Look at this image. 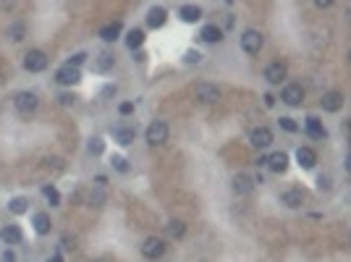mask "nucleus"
<instances>
[{"mask_svg":"<svg viewBox=\"0 0 351 262\" xmlns=\"http://www.w3.org/2000/svg\"><path fill=\"white\" fill-rule=\"evenodd\" d=\"M194 95H196V100L205 102V105H212V102L221 100V90H217L215 84H210V81H200V84H196Z\"/></svg>","mask_w":351,"mask_h":262,"instance_id":"f257e3e1","label":"nucleus"},{"mask_svg":"<svg viewBox=\"0 0 351 262\" xmlns=\"http://www.w3.org/2000/svg\"><path fill=\"white\" fill-rule=\"evenodd\" d=\"M147 142L152 144V147H160V144H165L168 142V126L163 123V121H155V123H149V128H147Z\"/></svg>","mask_w":351,"mask_h":262,"instance_id":"f03ea898","label":"nucleus"},{"mask_svg":"<svg viewBox=\"0 0 351 262\" xmlns=\"http://www.w3.org/2000/svg\"><path fill=\"white\" fill-rule=\"evenodd\" d=\"M24 69L32 71V74L45 71V69H48V55L42 53V50H29V53L24 55Z\"/></svg>","mask_w":351,"mask_h":262,"instance_id":"7ed1b4c3","label":"nucleus"},{"mask_svg":"<svg viewBox=\"0 0 351 262\" xmlns=\"http://www.w3.org/2000/svg\"><path fill=\"white\" fill-rule=\"evenodd\" d=\"M55 81L63 84V86H71V84H79L81 81V74H79V66H71V63H65L63 69H58L55 74Z\"/></svg>","mask_w":351,"mask_h":262,"instance_id":"20e7f679","label":"nucleus"},{"mask_svg":"<svg viewBox=\"0 0 351 262\" xmlns=\"http://www.w3.org/2000/svg\"><path fill=\"white\" fill-rule=\"evenodd\" d=\"M241 48H244V53L254 55L262 50V34L257 29H247L244 34H241Z\"/></svg>","mask_w":351,"mask_h":262,"instance_id":"39448f33","label":"nucleus"},{"mask_svg":"<svg viewBox=\"0 0 351 262\" xmlns=\"http://www.w3.org/2000/svg\"><path fill=\"white\" fill-rule=\"evenodd\" d=\"M249 142H252V147H257V149H265V147L273 144V131H270L268 126H257V128H252Z\"/></svg>","mask_w":351,"mask_h":262,"instance_id":"423d86ee","label":"nucleus"},{"mask_svg":"<svg viewBox=\"0 0 351 262\" xmlns=\"http://www.w3.org/2000/svg\"><path fill=\"white\" fill-rule=\"evenodd\" d=\"M13 105H16L18 113H32V111H37L39 100H37L34 92H18V95L13 97Z\"/></svg>","mask_w":351,"mask_h":262,"instance_id":"0eeeda50","label":"nucleus"},{"mask_svg":"<svg viewBox=\"0 0 351 262\" xmlns=\"http://www.w3.org/2000/svg\"><path fill=\"white\" fill-rule=\"evenodd\" d=\"M163 252H165V242H163V238H158V236L144 238V244H142V254H144L147 259L163 257Z\"/></svg>","mask_w":351,"mask_h":262,"instance_id":"6e6552de","label":"nucleus"},{"mask_svg":"<svg viewBox=\"0 0 351 262\" xmlns=\"http://www.w3.org/2000/svg\"><path fill=\"white\" fill-rule=\"evenodd\" d=\"M280 100L286 102V105H291V107H296L304 100V90H301L299 84H286V86H283V92H280Z\"/></svg>","mask_w":351,"mask_h":262,"instance_id":"1a4fd4ad","label":"nucleus"},{"mask_svg":"<svg viewBox=\"0 0 351 262\" xmlns=\"http://www.w3.org/2000/svg\"><path fill=\"white\" fill-rule=\"evenodd\" d=\"M286 74H289V69H286V63H280V60H273L265 69V79L270 84H280L283 79H286Z\"/></svg>","mask_w":351,"mask_h":262,"instance_id":"9d476101","label":"nucleus"},{"mask_svg":"<svg viewBox=\"0 0 351 262\" xmlns=\"http://www.w3.org/2000/svg\"><path fill=\"white\" fill-rule=\"evenodd\" d=\"M341 107H343V95H341V92H325V95H322V111L338 113Z\"/></svg>","mask_w":351,"mask_h":262,"instance_id":"9b49d317","label":"nucleus"},{"mask_svg":"<svg viewBox=\"0 0 351 262\" xmlns=\"http://www.w3.org/2000/svg\"><path fill=\"white\" fill-rule=\"evenodd\" d=\"M296 160H299V165L301 168H315V163H317V152L312 149V147H299L296 149Z\"/></svg>","mask_w":351,"mask_h":262,"instance_id":"f8f14e48","label":"nucleus"},{"mask_svg":"<svg viewBox=\"0 0 351 262\" xmlns=\"http://www.w3.org/2000/svg\"><path fill=\"white\" fill-rule=\"evenodd\" d=\"M265 165H268L273 173H283V170L289 168V155H286V152H273V155L265 160Z\"/></svg>","mask_w":351,"mask_h":262,"instance_id":"ddd939ff","label":"nucleus"},{"mask_svg":"<svg viewBox=\"0 0 351 262\" xmlns=\"http://www.w3.org/2000/svg\"><path fill=\"white\" fill-rule=\"evenodd\" d=\"M134 137H137L134 126H116V128H113V139H116L118 144H123V147L134 142Z\"/></svg>","mask_w":351,"mask_h":262,"instance_id":"4468645a","label":"nucleus"},{"mask_svg":"<svg viewBox=\"0 0 351 262\" xmlns=\"http://www.w3.org/2000/svg\"><path fill=\"white\" fill-rule=\"evenodd\" d=\"M280 202L286 205V207H301V202H304V194H301V189H289V191H283V196H280Z\"/></svg>","mask_w":351,"mask_h":262,"instance_id":"2eb2a0df","label":"nucleus"},{"mask_svg":"<svg viewBox=\"0 0 351 262\" xmlns=\"http://www.w3.org/2000/svg\"><path fill=\"white\" fill-rule=\"evenodd\" d=\"M233 189H236V194H249L254 189V181L247 173H238V176H233Z\"/></svg>","mask_w":351,"mask_h":262,"instance_id":"dca6fc26","label":"nucleus"},{"mask_svg":"<svg viewBox=\"0 0 351 262\" xmlns=\"http://www.w3.org/2000/svg\"><path fill=\"white\" fill-rule=\"evenodd\" d=\"M165 18H168L165 8H149V13H147V24H149L152 29H160V27L165 24Z\"/></svg>","mask_w":351,"mask_h":262,"instance_id":"f3484780","label":"nucleus"},{"mask_svg":"<svg viewBox=\"0 0 351 262\" xmlns=\"http://www.w3.org/2000/svg\"><path fill=\"white\" fill-rule=\"evenodd\" d=\"M32 226H34V231L39 233V236H45V233H50V215L48 212H37L34 215V221H32Z\"/></svg>","mask_w":351,"mask_h":262,"instance_id":"a211bd4d","label":"nucleus"},{"mask_svg":"<svg viewBox=\"0 0 351 262\" xmlns=\"http://www.w3.org/2000/svg\"><path fill=\"white\" fill-rule=\"evenodd\" d=\"M0 238H3L6 244H18L24 236H21V228H18V226H6L3 231H0Z\"/></svg>","mask_w":351,"mask_h":262,"instance_id":"6ab92c4d","label":"nucleus"},{"mask_svg":"<svg viewBox=\"0 0 351 262\" xmlns=\"http://www.w3.org/2000/svg\"><path fill=\"white\" fill-rule=\"evenodd\" d=\"M304 126H306V134H310V137H315V139H322V137H325V126H322V121H317V118H306Z\"/></svg>","mask_w":351,"mask_h":262,"instance_id":"aec40b11","label":"nucleus"},{"mask_svg":"<svg viewBox=\"0 0 351 262\" xmlns=\"http://www.w3.org/2000/svg\"><path fill=\"white\" fill-rule=\"evenodd\" d=\"M200 37H202L205 42H210V45H215V42H221V39H223V32L217 29L215 24H207V27L200 32Z\"/></svg>","mask_w":351,"mask_h":262,"instance_id":"412c9836","label":"nucleus"},{"mask_svg":"<svg viewBox=\"0 0 351 262\" xmlns=\"http://www.w3.org/2000/svg\"><path fill=\"white\" fill-rule=\"evenodd\" d=\"M118 34H121V24H118V21H116V24H105V27L100 29V37H102L105 42H116Z\"/></svg>","mask_w":351,"mask_h":262,"instance_id":"4be33fe9","label":"nucleus"},{"mask_svg":"<svg viewBox=\"0 0 351 262\" xmlns=\"http://www.w3.org/2000/svg\"><path fill=\"white\" fill-rule=\"evenodd\" d=\"M179 13H181V18L186 21V24H194V21H200V18H202V11L196 8V6H184Z\"/></svg>","mask_w":351,"mask_h":262,"instance_id":"5701e85b","label":"nucleus"},{"mask_svg":"<svg viewBox=\"0 0 351 262\" xmlns=\"http://www.w3.org/2000/svg\"><path fill=\"white\" fill-rule=\"evenodd\" d=\"M142 42H144V32H142V29H131V32H128V37H126V45H128L131 50L142 48Z\"/></svg>","mask_w":351,"mask_h":262,"instance_id":"b1692460","label":"nucleus"},{"mask_svg":"<svg viewBox=\"0 0 351 262\" xmlns=\"http://www.w3.org/2000/svg\"><path fill=\"white\" fill-rule=\"evenodd\" d=\"M27 207H29V202L24 200V196H13V200L8 202V210H11L13 215H24Z\"/></svg>","mask_w":351,"mask_h":262,"instance_id":"393cba45","label":"nucleus"},{"mask_svg":"<svg viewBox=\"0 0 351 262\" xmlns=\"http://www.w3.org/2000/svg\"><path fill=\"white\" fill-rule=\"evenodd\" d=\"M113 66V55L111 53H102V55H97V60H95V71H107Z\"/></svg>","mask_w":351,"mask_h":262,"instance_id":"a878e982","label":"nucleus"},{"mask_svg":"<svg viewBox=\"0 0 351 262\" xmlns=\"http://www.w3.org/2000/svg\"><path fill=\"white\" fill-rule=\"evenodd\" d=\"M13 42H21V39H24V24H21V21H16V24H11L8 27V32H6Z\"/></svg>","mask_w":351,"mask_h":262,"instance_id":"bb28decb","label":"nucleus"},{"mask_svg":"<svg viewBox=\"0 0 351 262\" xmlns=\"http://www.w3.org/2000/svg\"><path fill=\"white\" fill-rule=\"evenodd\" d=\"M168 233H170L173 238H181V236L186 233V226H184L181 221H170V223H168Z\"/></svg>","mask_w":351,"mask_h":262,"instance_id":"cd10ccee","label":"nucleus"},{"mask_svg":"<svg viewBox=\"0 0 351 262\" xmlns=\"http://www.w3.org/2000/svg\"><path fill=\"white\" fill-rule=\"evenodd\" d=\"M86 149H90V155H102L105 144H102V139H100V137H92V139H90V144H86Z\"/></svg>","mask_w":351,"mask_h":262,"instance_id":"c85d7f7f","label":"nucleus"},{"mask_svg":"<svg viewBox=\"0 0 351 262\" xmlns=\"http://www.w3.org/2000/svg\"><path fill=\"white\" fill-rule=\"evenodd\" d=\"M42 194L48 196V202H50V205H58V202H60V194H58L55 186H45V189H42Z\"/></svg>","mask_w":351,"mask_h":262,"instance_id":"c756f323","label":"nucleus"},{"mask_svg":"<svg viewBox=\"0 0 351 262\" xmlns=\"http://www.w3.org/2000/svg\"><path fill=\"white\" fill-rule=\"evenodd\" d=\"M278 123H280V128H283V131H289V134H294V131H299V126L294 123V118H280Z\"/></svg>","mask_w":351,"mask_h":262,"instance_id":"7c9ffc66","label":"nucleus"},{"mask_svg":"<svg viewBox=\"0 0 351 262\" xmlns=\"http://www.w3.org/2000/svg\"><path fill=\"white\" fill-rule=\"evenodd\" d=\"M90 202H92V205H95V207H100V205H102V202H105V194H102V191H100V189H97V191H95V194H90Z\"/></svg>","mask_w":351,"mask_h":262,"instance_id":"2f4dec72","label":"nucleus"},{"mask_svg":"<svg viewBox=\"0 0 351 262\" xmlns=\"http://www.w3.org/2000/svg\"><path fill=\"white\" fill-rule=\"evenodd\" d=\"M58 102H60V105H65V107H69V105H74V102H76V97H74V95H69V92H63V95L58 97Z\"/></svg>","mask_w":351,"mask_h":262,"instance_id":"473e14b6","label":"nucleus"},{"mask_svg":"<svg viewBox=\"0 0 351 262\" xmlns=\"http://www.w3.org/2000/svg\"><path fill=\"white\" fill-rule=\"evenodd\" d=\"M113 168H116V170H121V173H123V170H128V165H126V160H123V158H118V155L113 158Z\"/></svg>","mask_w":351,"mask_h":262,"instance_id":"72a5a7b5","label":"nucleus"},{"mask_svg":"<svg viewBox=\"0 0 351 262\" xmlns=\"http://www.w3.org/2000/svg\"><path fill=\"white\" fill-rule=\"evenodd\" d=\"M121 116H128V113H134V102H121Z\"/></svg>","mask_w":351,"mask_h":262,"instance_id":"f704fd0d","label":"nucleus"},{"mask_svg":"<svg viewBox=\"0 0 351 262\" xmlns=\"http://www.w3.org/2000/svg\"><path fill=\"white\" fill-rule=\"evenodd\" d=\"M317 189H320V191H322V189L327 191V189H331V179H327V176H320V179H317Z\"/></svg>","mask_w":351,"mask_h":262,"instance_id":"c9c22d12","label":"nucleus"},{"mask_svg":"<svg viewBox=\"0 0 351 262\" xmlns=\"http://www.w3.org/2000/svg\"><path fill=\"white\" fill-rule=\"evenodd\" d=\"M84 60H86V53H76V55H74L69 63H71V66H81Z\"/></svg>","mask_w":351,"mask_h":262,"instance_id":"e433bc0d","label":"nucleus"},{"mask_svg":"<svg viewBox=\"0 0 351 262\" xmlns=\"http://www.w3.org/2000/svg\"><path fill=\"white\" fill-rule=\"evenodd\" d=\"M200 60H202V55H200V53H194V50H189V53H186V63H200Z\"/></svg>","mask_w":351,"mask_h":262,"instance_id":"4c0bfd02","label":"nucleus"},{"mask_svg":"<svg viewBox=\"0 0 351 262\" xmlns=\"http://www.w3.org/2000/svg\"><path fill=\"white\" fill-rule=\"evenodd\" d=\"M315 6L317 8H327V6H333V0H315Z\"/></svg>","mask_w":351,"mask_h":262,"instance_id":"58836bf2","label":"nucleus"},{"mask_svg":"<svg viewBox=\"0 0 351 262\" xmlns=\"http://www.w3.org/2000/svg\"><path fill=\"white\" fill-rule=\"evenodd\" d=\"M265 105H268V107H273V105H275V97H273V95H270V92H268V95H265Z\"/></svg>","mask_w":351,"mask_h":262,"instance_id":"ea45409f","label":"nucleus"},{"mask_svg":"<svg viewBox=\"0 0 351 262\" xmlns=\"http://www.w3.org/2000/svg\"><path fill=\"white\" fill-rule=\"evenodd\" d=\"M346 170L351 173V152H348V155H346Z\"/></svg>","mask_w":351,"mask_h":262,"instance_id":"a19ab883","label":"nucleus"},{"mask_svg":"<svg viewBox=\"0 0 351 262\" xmlns=\"http://www.w3.org/2000/svg\"><path fill=\"white\" fill-rule=\"evenodd\" d=\"M348 58H351V53H348Z\"/></svg>","mask_w":351,"mask_h":262,"instance_id":"79ce46f5","label":"nucleus"}]
</instances>
